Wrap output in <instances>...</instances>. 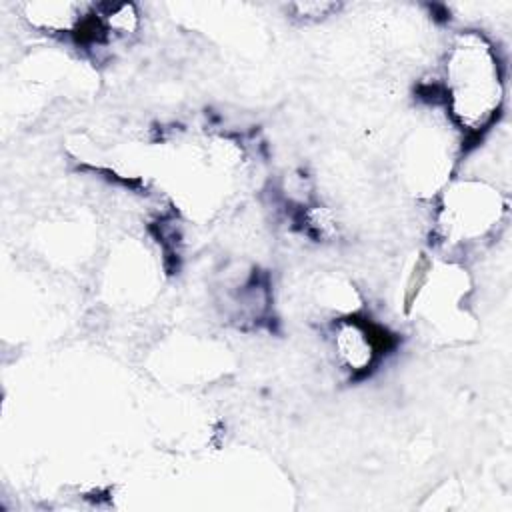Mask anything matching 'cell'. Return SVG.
Returning a JSON list of instances; mask_svg holds the SVG:
<instances>
[{"mask_svg":"<svg viewBox=\"0 0 512 512\" xmlns=\"http://www.w3.org/2000/svg\"><path fill=\"white\" fill-rule=\"evenodd\" d=\"M338 352L350 370H362L372 364L376 344L372 334L364 326L342 324L336 340Z\"/></svg>","mask_w":512,"mask_h":512,"instance_id":"cell-2","label":"cell"},{"mask_svg":"<svg viewBox=\"0 0 512 512\" xmlns=\"http://www.w3.org/2000/svg\"><path fill=\"white\" fill-rule=\"evenodd\" d=\"M446 92L452 114L468 130L486 124L500 104V76L494 54L480 42L452 48L446 66Z\"/></svg>","mask_w":512,"mask_h":512,"instance_id":"cell-1","label":"cell"}]
</instances>
